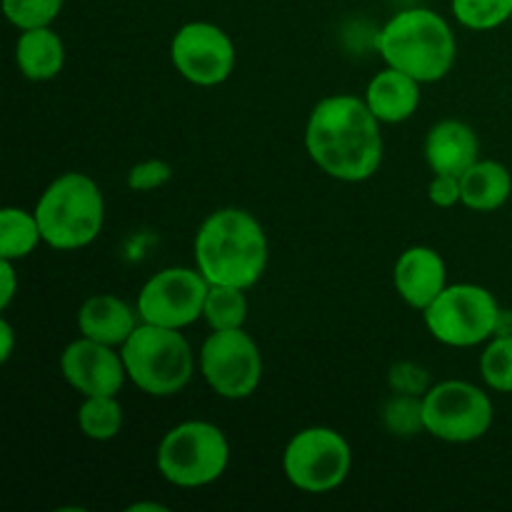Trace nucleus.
<instances>
[{
    "mask_svg": "<svg viewBox=\"0 0 512 512\" xmlns=\"http://www.w3.org/2000/svg\"><path fill=\"white\" fill-rule=\"evenodd\" d=\"M203 318L210 325V330L243 328L245 318H248L245 290L233 288V285H210Z\"/></svg>",
    "mask_w": 512,
    "mask_h": 512,
    "instance_id": "obj_22",
    "label": "nucleus"
},
{
    "mask_svg": "<svg viewBox=\"0 0 512 512\" xmlns=\"http://www.w3.org/2000/svg\"><path fill=\"white\" fill-rule=\"evenodd\" d=\"M510 20H512V18H510Z\"/></svg>",
    "mask_w": 512,
    "mask_h": 512,
    "instance_id": "obj_33",
    "label": "nucleus"
},
{
    "mask_svg": "<svg viewBox=\"0 0 512 512\" xmlns=\"http://www.w3.org/2000/svg\"><path fill=\"white\" fill-rule=\"evenodd\" d=\"M450 8L470 30H495L512 18V0H450Z\"/></svg>",
    "mask_w": 512,
    "mask_h": 512,
    "instance_id": "obj_24",
    "label": "nucleus"
},
{
    "mask_svg": "<svg viewBox=\"0 0 512 512\" xmlns=\"http://www.w3.org/2000/svg\"><path fill=\"white\" fill-rule=\"evenodd\" d=\"M15 65H18L20 75L33 83L58 78L65 68L63 38L50 25L20 30V38L15 43Z\"/></svg>",
    "mask_w": 512,
    "mask_h": 512,
    "instance_id": "obj_18",
    "label": "nucleus"
},
{
    "mask_svg": "<svg viewBox=\"0 0 512 512\" xmlns=\"http://www.w3.org/2000/svg\"><path fill=\"white\" fill-rule=\"evenodd\" d=\"M130 512H138V510H155V512H165V505L160 503H138L133 505V508H128Z\"/></svg>",
    "mask_w": 512,
    "mask_h": 512,
    "instance_id": "obj_32",
    "label": "nucleus"
},
{
    "mask_svg": "<svg viewBox=\"0 0 512 512\" xmlns=\"http://www.w3.org/2000/svg\"><path fill=\"white\" fill-rule=\"evenodd\" d=\"M18 288V275H15L13 260H0V310H8Z\"/></svg>",
    "mask_w": 512,
    "mask_h": 512,
    "instance_id": "obj_30",
    "label": "nucleus"
},
{
    "mask_svg": "<svg viewBox=\"0 0 512 512\" xmlns=\"http://www.w3.org/2000/svg\"><path fill=\"white\" fill-rule=\"evenodd\" d=\"M350 468H353V450L348 440L338 430L325 425L300 430L285 445V478L300 493H330L348 480Z\"/></svg>",
    "mask_w": 512,
    "mask_h": 512,
    "instance_id": "obj_8",
    "label": "nucleus"
},
{
    "mask_svg": "<svg viewBox=\"0 0 512 512\" xmlns=\"http://www.w3.org/2000/svg\"><path fill=\"white\" fill-rule=\"evenodd\" d=\"M170 60L180 78L200 88L225 83L235 68V45L220 25L195 20L170 40Z\"/></svg>",
    "mask_w": 512,
    "mask_h": 512,
    "instance_id": "obj_12",
    "label": "nucleus"
},
{
    "mask_svg": "<svg viewBox=\"0 0 512 512\" xmlns=\"http://www.w3.org/2000/svg\"><path fill=\"white\" fill-rule=\"evenodd\" d=\"M428 198L435 208H453V205L463 203V188H460L458 175H433Z\"/></svg>",
    "mask_w": 512,
    "mask_h": 512,
    "instance_id": "obj_29",
    "label": "nucleus"
},
{
    "mask_svg": "<svg viewBox=\"0 0 512 512\" xmlns=\"http://www.w3.org/2000/svg\"><path fill=\"white\" fill-rule=\"evenodd\" d=\"M173 178V168L170 163L160 158L143 160V163H135L128 170V188L133 193H150V190H158L163 185H168V180Z\"/></svg>",
    "mask_w": 512,
    "mask_h": 512,
    "instance_id": "obj_27",
    "label": "nucleus"
},
{
    "mask_svg": "<svg viewBox=\"0 0 512 512\" xmlns=\"http://www.w3.org/2000/svg\"><path fill=\"white\" fill-rule=\"evenodd\" d=\"M208 290L198 268H165L140 288L138 315L143 323L183 330L203 318Z\"/></svg>",
    "mask_w": 512,
    "mask_h": 512,
    "instance_id": "obj_11",
    "label": "nucleus"
},
{
    "mask_svg": "<svg viewBox=\"0 0 512 512\" xmlns=\"http://www.w3.org/2000/svg\"><path fill=\"white\" fill-rule=\"evenodd\" d=\"M65 0H3V13L18 30L45 28L63 10Z\"/></svg>",
    "mask_w": 512,
    "mask_h": 512,
    "instance_id": "obj_26",
    "label": "nucleus"
},
{
    "mask_svg": "<svg viewBox=\"0 0 512 512\" xmlns=\"http://www.w3.org/2000/svg\"><path fill=\"white\" fill-rule=\"evenodd\" d=\"M43 240L35 213L23 208L0 210V260H23Z\"/></svg>",
    "mask_w": 512,
    "mask_h": 512,
    "instance_id": "obj_20",
    "label": "nucleus"
},
{
    "mask_svg": "<svg viewBox=\"0 0 512 512\" xmlns=\"http://www.w3.org/2000/svg\"><path fill=\"white\" fill-rule=\"evenodd\" d=\"M200 373L225 400H245L263 378V355L243 328L213 330L200 348Z\"/></svg>",
    "mask_w": 512,
    "mask_h": 512,
    "instance_id": "obj_10",
    "label": "nucleus"
},
{
    "mask_svg": "<svg viewBox=\"0 0 512 512\" xmlns=\"http://www.w3.org/2000/svg\"><path fill=\"white\" fill-rule=\"evenodd\" d=\"M138 310H130L125 300L115 295H93L78 310V328L83 338L123 348L125 340L138 328Z\"/></svg>",
    "mask_w": 512,
    "mask_h": 512,
    "instance_id": "obj_17",
    "label": "nucleus"
},
{
    "mask_svg": "<svg viewBox=\"0 0 512 512\" xmlns=\"http://www.w3.org/2000/svg\"><path fill=\"white\" fill-rule=\"evenodd\" d=\"M428 333L450 348H475L488 343L503 323L498 300L488 288L475 283L448 285L423 310Z\"/></svg>",
    "mask_w": 512,
    "mask_h": 512,
    "instance_id": "obj_7",
    "label": "nucleus"
},
{
    "mask_svg": "<svg viewBox=\"0 0 512 512\" xmlns=\"http://www.w3.org/2000/svg\"><path fill=\"white\" fill-rule=\"evenodd\" d=\"M80 433L95 443H108L118 438L123 428V405L118 395H88L78 408Z\"/></svg>",
    "mask_w": 512,
    "mask_h": 512,
    "instance_id": "obj_21",
    "label": "nucleus"
},
{
    "mask_svg": "<svg viewBox=\"0 0 512 512\" xmlns=\"http://www.w3.org/2000/svg\"><path fill=\"white\" fill-rule=\"evenodd\" d=\"M195 268L210 285L253 288L268 268V238L263 225L240 208L210 213L195 235Z\"/></svg>",
    "mask_w": 512,
    "mask_h": 512,
    "instance_id": "obj_2",
    "label": "nucleus"
},
{
    "mask_svg": "<svg viewBox=\"0 0 512 512\" xmlns=\"http://www.w3.org/2000/svg\"><path fill=\"white\" fill-rule=\"evenodd\" d=\"M425 160L433 175H463L480 160V140L463 120H440L425 138Z\"/></svg>",
    "mask_w": 512,
    "mask_h": 512,
    "instance_id": "obj_15",
    "label": "nucleus"
},
{
    "mask_svg": "<svg viewBox=\"0 0 512 512\" xmlns=\"http://www.w3.org/2000/svg\"><path fill=\"white\" fill-rule=\"evenodd\" d=\"M480 375L495 393H512V333H500L480 355Z\"/></svg>",
    "mask_w": 512,
    "mask_h": 512,
    "instance_id": "obj_23",
    "label": "nucleus"
},
{
    "mask_svg": "<svg viewBox=\"0 0 512 512\" xmlns=\"http://www.w3.org/2000/svg\"><path fill=\"white\" fill-rule=\"evenodd\" d=\"M463 205L475 213L500 210L512 195V175L498 160H478L460 175Z\"/></svg>",
    "mask_w": 512,
    "mask_h": 512,
    "instance_id": "obj_19",
    "label": "nucleus"
},
{
    "mask_svg": "<svg viewBox=\"0 0 512 512\" xmlns=\"http://www.w3.org/2000/svg\"><path fill=\"white\" fill-rule=\"evenodd\" d=\"M120 355L135 388L153 398H170L193 378V348L175 328L140 320L138 328L120 348Z\"/></svg>",
    "mask_w": 512,
    "mask_h": 512,
    "instance_id": "obj_5",
    "label": "nucleus"
},
{
    "mask_svg": "<svg viewBox=\"0 0 512 512\" xmlns=\"http://www.w3.org/2000/svg\"><path fill=\"white\" fill-rule=\"evenodd\" d=\"M425 433L443 443H475L493 425V400L468 380H443L423 395Z\"/></svg>",
    "mask_w": 512,
    "mask_h": 512,
    "instance_id": "obj_9",
    "label": "nucleus"
},
{
    "mask_svg": "<svg viewBox=\"0 0 512 512\" xmlns=\"http://www.w3.org/2000/svg\"><path fill=\"white\" fill-rule=\"evenodd\" d=\"M383 423L398 438H413L420 430L425 433L423 423V398L420 395L395 393L383 408Z\"/></svg>",
    "mask_w": 512,
    "mask_h": 512,
    "instance_id": "obj_25",
    "label": "nucleus"
},
{
    "mask_svg": "<svg viewBox=\"0 0 512 512\" xmlns=\"http://www.w3.org/2000/svg\"><path fill=\"white\" fill-rule=\"evenodd\" d=\"M310 160L340 183H363L383 163L380 120L355 95H328L305 125Z\"/></svg>",
    "mask_w": 512,
    "mask_h": 512,
    "instance_id": "obj_1",
    "label": "nucleus"
},
{
    "mask_svg": "<svg viewBox=\"0 0 512 512\" xmlns=\"http://www.w3.org/2000/svg\"><path fill=\"white\" fill-rule=\"evenodd\" d=\"M420 85L423 83L410 78L408 73L388 65L370 78L363 100L380 123H405L408 118H413L420 105Z\"/></svg>",
    "mask_w": 512,
    "mask_h": 512,
    "instance_id": "obj_16",
    "label": "nucleus"
},
{
    "mask_svg": "<svg viewBox=\"0 0 512 512\" xmlns=\"http://www.w3.org/2000/svg\"><path fill=\"white\" fill-rule=\"evenodd\" d=\"M43 243L53 250H80L93 243L105 223V198L85 173H63L35 205Z\"/></svg>",
    "mask_w": 512,
    "mask_h": 512,
    "instance_id": "obj_4",
    "label": "nucleus"
},
{
    "mask_svg": "<svg viewBox=\"0 0 512 512\" xmlns=\"http://www.w3.org/2000/svg\"><path fill=\"white\" fill-rule=\"evenodd\" d=\"M375 48L390 68H398L418 83H435L450 73L458 53L448 20L430 8L395 13L375 35Z\"/></svg>",
    "mask_w": 512,
    "mask_h": 512,
    "instance_id": "obj_3",
    "label": "nucleus"
},
{
    "mask_svg": "<svg viewBox=\"0 0 512 512\" xmlns=\"http://www.w3.org/2000/svg\"><path fill=\"white\" fill-rule=\"evenodd\" d=\"M388 380L393 393L420 395V398H423V395L430 390V375L425 373V368H420V365L415 363H408V360L395 363L393 368H390Z\"/></svg>",
    "mask_w": 512,
    "mask_h": 512,
    "instance_id": "obj_28",
    "label": "nucleus"
},
{
    "mask_svg": "<svg viewBox=\"0 0 512 512\" xmlns=\"http://www.w3.org/2000/svg\"><path fill=\"white\" fill-rule=\"evenodd\" d=\"M0 340H3V348H0V363H8L15 348V330L5 318L0 320Z\"/></svg>",
    "mask_w": 512,
    "mask_h": 512,
    "instance_id": "obj_31",
    "label": "nucleus"
},
{
    "mask_svg": "<svg viewBox=\"0 0 512 512\" xmlns=\"http://www.w3.org/2000/svg\"><path fill=\"white\" fill-rule=\"evenodd\" d=\"M155 463L158 473L175 488H205L228 468V438L218 425L185 420L163 435Z\"/></svg>",
    "mask_w": 512,
    "mask_h": 512,
    "instance_id": "obj_6",
    "label": "nucleus"
},
{
    "mask_svg": "<svg viewBox=\"0 0 512 512\" xmlns=\"http://www.w3.org/2000/svg\"><path fill=\"white\" fill-rule=\"evenodd\" d=\"M393 285L405 305L423 313L448 288V268L443 255L428 245H413L403 250L395 260Z\"/></svg>",
    "mask_w": 512,
    "mask_h": 512,
    "instance_id": "obj_14",
    "label": "nucleus"
},
{
    "mask_svg": "<svg viewBox=\"0 0 512 512\" xmlns=\"http://www.w3.org/2000/svg\"><path fill=\"white\" fill-rule=\"evenodd\" d=\"M60 373H63L65 383L78 390L83 398L118 395L128 378L123 355L115 353L113 345L98 343V340L83 338V335L63 350Z\"/></svg>",
    "mask_w": 512,
    "mask_h": 512,
    "instance_id": "obj_13",
    "label": "nucleus"
}]
</instances>
